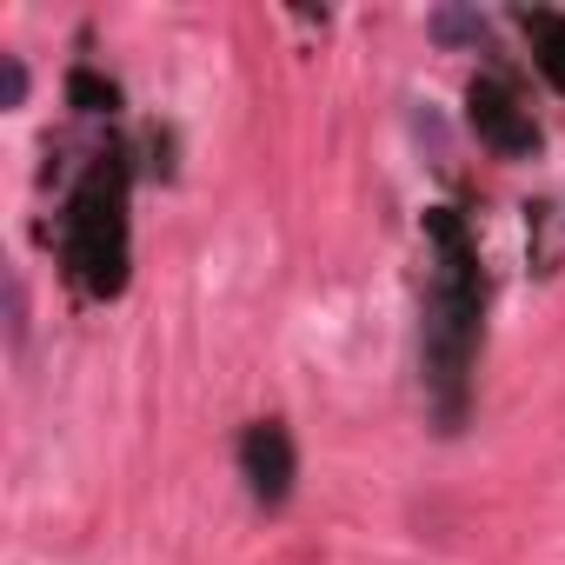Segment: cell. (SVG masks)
<instances>
[{"label":"cell","instance_id":"1","mask_svg":"<svg viewBox=\"0 0 565 565\" xmlns=\"http://www.w3.org/2000/svg\"><path fill=\"white\" fill-rule=\"evenodd\" d=\"M426 246H433V273H426V327H419V366H426V399L439 413V426L452 433L466 419V373H472V347H479V259L472 239L459 226L452 206L426 213Z\"/></svg>","mask_w":565,"mask_h":565},{"label":"cell","instance_id":"2","mask_svg":"<svg viewBox=\"0 0 565 565\" xmlns=\"http://www.w3.org/2000/svg\"><path fill=\"white\" fill-rule=\"evenodd\" d=\"M61 253L87 294H120V279H127V167H120V153H94L87 180L67 193Z\"/></svg>","mask_w":565,"mask_h":565},{"label":"cell","instance_id":"3","mask_svg":"<svg viewBox=\"0 0 565 565\" xmlns=\"http://www.w3.org/2000/svg\"><path fill=\"white\" fill-rule=\"evenodd\" d=\"M466 120H472L479 147H492L499 160H532V153H539V120H532V107H519V94H512L505 81H492V74H479V81L466 87Z\"/></svg>","mask_w":565,"mask_h":565},{"label":"cell","instance_id":"4","mask_svg":"<svg viewBox=\"0 0 565 565\" xmlns=\"http://www.w3.org/2000/svg\"><path fill=\"white\" fill-rule=\"evenodd\" d=\"M294 472H300V452H294V433L279 419H253L239 433V479L259 505H287Z\"/></svg>","mask_w":565,"mask_h":565},{"label":"cell","instance_id":"5","mask_svg":"<svg viewBox=\"0 0 565 565\" xmlns=\"http://www.w3.org/2000/svg\"><path fill=\"white\" fill-rule=\"evenodd\" d=\"M519 28H525V41H532V67L545 74V87L565 94V14H558V8H525Z\"/></svg>","mask_w":565,"mask_h":565},{"label":"cell","instance_id":"6","mask_svg":"<svg viewBox=\"0 0 565 565\" xmlns=\"http://www.w3.org/2000/svg\"><path fill=\"white\" fill-rule=\"evenodd\" d=\"M426 28H433V41H446V47H459V41H486V21L466 14V8H439Z\"/></svg>","mask_w":565,"mask_h":565},{"label":"cell","instance_id":"7","mask_svg":"<svg viewBox=\"0 0 565 565\" xmlns=\"http://www.w3.org/2000/svg\"><path fill=\"white\" fill-rule=\"evenodd\" d=\"M74 100H81V114H107V107H114V87L81 67V74H74Z\"/></svg>","mask_w":565,"mask_h":565},{"label":"cell","instance_id":"8","mask_svg":"<svg viewBox=\"0 0 565 565\" xmlns=\"http://www.w3.org/2000/svg\"><path fill=\"white\" fill-rule=\"evenodd\" d=\"M28 100V67L21 54H0V107H21Z\"/></svg>","mask_w":565,"mask_h":565}]
</instances>
